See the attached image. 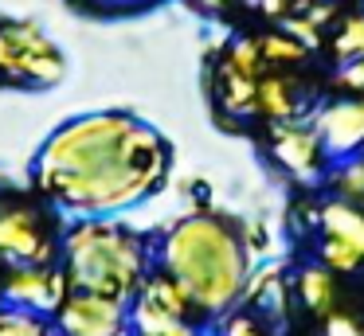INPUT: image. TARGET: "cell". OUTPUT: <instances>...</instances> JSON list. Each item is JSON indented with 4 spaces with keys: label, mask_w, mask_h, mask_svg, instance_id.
<instances>
[{
    "label": "cell",
    "mask_w": 364,
    "mask_h": 336,
    "mask_svg": "<svg viewBox=\"0 0 364 336\" xmlns=\"http://www.w3.org/2000/svg\"><path fill=\"white\" fill-rule=\"evenodd\" d=\"M341 82H345L348 90H364V55L360 59L341 63Z\"/></svg>",
    "instance_id": "24"
},
{
    "label": "cell",
    "mask_w": 364,
    "mask_h": 336,
    "mask_svg": "<svg viewBox=\"0 0 364 336\" xmlns=\"http://www.w3.org/2000/svg\"><path fill=\"white\" fill-rule=\"evenodd\" d=\"M223 336H262V332L251 317H231L228 325H223Z\"/></svg>",
    "instance_id": "25"
},
{
    "label": "cell",
    "mask_w": 364,
    "mask_h": 336,
    "mask_svg": "<svg viewBox=\"0 0 364 336\" xmlns=\"http://www.w3.org/2000/svg\"><path fill=\"white\" fill-rule=\"evenodd\" d=\"M4 305H16L28 313H55L71 293V278L63 266L43 262V266H12L9 281H4Z\"/></svg>",
    "instance_id": "6"
},
{
    "label": "cell",
    "mask_w": 364,
    "mask_h": 336,
    "mask_svg": "<svg viewBox=\"0 0 364 336\" xmlns=\"http://www.w3.org/2000/svg\"><path fill=\"white\" fill-rule=\"evenodd\" d=\"M255 106H259L267 117H274V121L298 117V102H294V94H290V82H286V78H278V75L259 78V90H255Z\"/></svg>",
    "instance_id": "12"
},
{
    "label": "cell",
    "mask_w": 364,
    "mask_h": 336,
    "mask_svg": "<svg viewBox=\"0 0 364 336\" xmlns=\"http://www.w3.org/2000/svg\"><path fill=\"white\" fill-rule=\"evenodd\" d=\"M298 293H301V301H306L314 313H329L337 289H333L329 270H321V266H309V270L298 273Z\"/></svg>",
    "instance_id": "13"
},
{
    "label": "cell",
    "mask_w": 364,
    "mask_h": 336,
    "mask_svg": "<svg viewBox=\"0 0 364 336\" xmlns=\"http://www.w3.org/2000/svg\"><path fill=\"white\" fill-rule=\"evenodd\" d=\"M149 336H200V332L188 325V320H173V325L157 328V332H149Z\"/></svg>",
    "instance_id": "26"
},
{
    "label": "cell",
    "mask_w": 364,
    "mask_h": 336,
    "mask_svg": "<svg viewBox=\"0 0 364 336\" xmlns=\"http://www.w3.org/2000/svg\"><path fill=\"white\" fill-rule=\"evenodd\" d=\"M196 4H204V8H212V12H215V8H223V0H196Z\"/></svg>",
    "instance_id": "28"
},
{
    "label": "cell",
    "mask_w": 364,
    "mask_h": 336,
    "mask_svg": "<svg viewBox=\"0 0 364 336\" xmlns=\"http://www.w3.org/2000/svg\"><path fill=\"white\" fill-rule=\"evenodd\" d=\"M137 293H141V297H149L153 305H161V309H168L173 317H184V320H188V313H192L188 293H184V289H181V281H176L173 273H165V270L145 273V278H141V286H137Z\"/></svg>",
    "instance_id": "10"
},
{
    "label": "cell",
    "mask_w": 364,
    "mask_h": 336,
    "mask_svg": "<svg viewBox=\"0 0 364 336\" xmlns=\"http://www.w3.org/2000/svg\"><path fill=\"white\" fill-rule=\"evenodd\" d=\"M286 31H290V36L298 39V43L306 47V51L321 43V31H317V23L309 20V16H290V20H286Z\"/></svg>",
    "instance_id": "22"
},
{
    "label": "cell",
    "mask_w": 364,
    "mask_h": 336,
    "mask_svg": "<svg viewBox=\"0 0 364 336\" xmlns=\"http://www.w3.org/2000/svg\"><path fill=\"white\" fill-rule=\"evenodd\" d=\"M228 67L239 70V75L259 78V70H262V47H259V39H235V43H231V55H228Z\"/></svg>",
    "instance_id": "17"
},
{
    "label": "cell",
    "mask_w": 364,
    "mask_h": 336,
    "mask_svg": "<svg viewBox=\"0 0 364 336\" xmlns=\"http://www.w3.org/2000/svg\"><path fill=\"white\" fill-rule=\"evenodd\" d=\"M59 242L48 231L40 211L24 207H0V262L9 266H43L55 262Z\"/></svg>",
    "instance_id": "5"
},
{
    "label": "cell",
    "mask_w": 364,
    "mask_h": 336,
    "mask_svg": "<svg viewBox=\"0 0 364 336\" xmlns=\"http://www.w3.org/2000/svg\"><path fill=\"white\" fill-rule=\"evenodd\" d=\"M102 4H134V0H102Z\"/></svg>",
    "instance_id": "29"
},
{
    "label": "cell",
    "mask_w": 364,
    "mask_h": 336,
    "mask_svg": "<svg viewBox=\"0 0 364 336\" xmlns=\"http://www.w3.org/2000/svg\"><path fill=\"white\" fill-rule=\"evenodd\" d=\"M0 305H4V293H0Z\"/></svg>",
    "instance_id": "30"
},
{
    "label": "cell",
    "mask_w": 364,
    "mask_h": 336,
    "mask_svg": "<svg viewBox=\"0 0 364 336\" xmlns=\"http://www.w3.org/2000/svg\"><path fill=\"white\" fill-rule=\"evenodd\" d=\"M0 336H55L51 325L43 320V313H28L16 305H0Z\"/></svg>",
    "instance_id": "15"
},
{
    "label": "cell",
    "mask_w": 364,
    "mask_h": 336,
    "mask_svg": "<svg viewBox=\"0 0 364 336\" xmlns=\"http://www.w3.org/2000/svg\"><path fill=\"white\" fill-rule=\"evenodd\" d=\"M333 51H337L341 63L360 59V55H364V12H360V16H348V20H345V28H341Z\"/></svg>",
    "instance_id": "16"
},
{
    "label": "cell",
    "mask_w": 364,
    "mask_h": 336,
    "mask_svg": "<svg viewBox=\"0 0 364 336\" xmlns=\"http://www.w3.org/2000/svg\"><path fill=\"white\" fill-rule=\"evenodd\" d=\"M259 47H262V59H278V63H294V59H301V55H306V47H301L290 31H286V36L259 39Z\"/></svg>",
    "instance_id": "20"
},
{
    "label": "cell",
    "mask_w": 364,
    "mask_h": 336,
    "mask_svg": "<svg viewBox=\"0 0 364 336\" xmlns=\"http://www.w3.org/2000/svg\"><path fill=\"white\" fill-rule=\"evenodd\" d=\"M317 153H321V141L317 129L298 117H286L274 121V156L290 168V176H298L301 184H317L321 172H317Z\"/></svg>",
    "instance_id": "9"
},
{
    "label": "cell",
    "mask_w": 364,
    "mask_h": 336,
    "mask_svg": "<svg viewBox=\"0 0 364 336\" xmlns=\"http://www.w3.org/2000/svg\"><path fill=\"white\" fill-rule=\"evenodd\" d=\"M63 250V270L71 278V289H90L106 297L137 293L145 278V242L134 231L118 223V215H90L75 219V227L59 242Z\"/></svg>",
    "instance_id": "3"
},
{
    "label": "cell",
    "mask_w": 364,
    "mask_h": 336,
    "mask_svg": "<svg viewBox=\"0 0 364 336\" xmlns=\"http://www.w3.org/2000/svg\"><path fill=\"white\" fill-rule=\"evenodd\" d=\"M59 336H129V301L90 289H71L55 309Z\"/></svg>",
    "instance_id": "4"
},
{
    "label": "cell",
    "mask_w": 364,
    "mask_h": 336,
    "mask_svg": "<svg viewBox=\"0 0 364 336\" xmlns=\"http://www.w3.org/2000/svg\"><path fill=\"white\" fill-rule=\"evenodd\" d=\"M325 336H364V332H360V325H356L353 317L329 313V320H325Z\"/></svg>",
    "instance_id": "23"
},
{
    "label": "cell",
    "mask_w": 364,
    "mask_h": 336,
    "mask_svg": "<svg viewBox=\"0 0 364 336\" xmlns=\"http://www.w3.org/2000/svg\"><path fill=\"white\" fill-rule=\"evenodd\" d=\"M168 141L141 117L102 109L63 121L36 156L40 192L71 219L122 215L168 176Z\"/></svg>",
    "instance_id": "1"
},
{
    "label": "cell",
    "mask_w": 364,
    "mask_h": 336,
    "mask_svg": "<svg viewBox=\"0 0 364 336\" xmlns=\"http://www.w3.org/2000/svg\"><path fill=\"white\" fill-rule=\"evenodd\" d=\"M255 90H259V78L223 67V109H231V114H251V109H259L255 106Z\"/></svg>",
    "instance_id": "14"
},
{
    "label": "cell",
    "mask_w": 364,
    "mask_h": 336,
    "mask_svg": "<svg viewBox=\"0 0 364 336\" xmlns=\"http://www.w3.org/2000/svg\"><path fill=\"white\" fill-rule=\"evenodd\" d=\"M0 78L24 86H55L67 78V59L59 51L51 55H24L12 39L9 20L0 16Z\"/></svg>",
    "instance_id": "7"
},
{
    "label": "cell",
    "mask_w": 364,
    "mask_h": 336,
    "mask_svg": "<svg viewBox=\"0 0 364 336\" xmlns=\"http://www.w3.org/2000/svg\"><path fill=\"white\" fill-rule=\"evenodd\" d=\"M333 184H337L341 195H348V200H360V195H364V161H356V156H345V164L337 168Z\"/></svg>",
    "instance_id": "19"
},
{
    "label": "cell",
    "mask_w": 364,
    "mask_h": 336,
    "mask_svg": "<svg viewBox=\"0 0 364 336\" xmlns=\"http://www.w3.org/2000/svg\"><path fill=\"white\" fill-rule=\"evenodd\" d=\"M321 258L333 266V270H356V266L364 262L360 250H356L353 242L337 239V234H325V242H321Z\"/></svg>",
    "instance_id": "18"
},
{
    "label": "cell",
    "mask_w": 364,
    "mask_h": 336,
    "mask_svg": "<svg viewBox=\"0 0 364 336\" xmlns=\"http://www.w3.org/2000/svg\"><path fill=\"white\" fill-rule=\"evenodd\" d=\"M255 301L262 305V313H267V317L286 320V286H282V273H278V278H270L267 286L259 289V297H255Z\"/></svg>",
    "instance_id": "21"
},
{
    "label": "cell",
    "mask_w": 364,
    "mask_h": 336,
    "mask_svg": "<svg viewBox=\"0 0 364 336\" xmlns=\"http://www.w3.org/2000/svg\"><path fill=\"white\" fill-rule=\"evenodd\" d=\"M251 8H259V12L267 16H286V8H290V0H247Z\"/></svg>",
    "instance_id": "27"
},
{
    "label": "cell",
    "mask_w": 364,
    "mask_h": 336,
    "mask_svg": "<svg viewBox=\"0 0 364 336\" xmlns=\"http://www.w3.org/2000/svg\"><path fill=\"white\" fill-rule=\"evenodd\" d=\"M321 231L325 234H337V239L353 242L356 250L364 254V211H356L353 203L345 200H329L321 207Z\"/></svg>",
    "instance_id": "11"
},
{
    "label": "cell",
    "mask_w": 364,
    "mask_h": 336,
    "mask_svg": "<svg viewBox=\"0 0 364 336\" xmlns=\"http://www.w3.org/2000/svg\"><path fill=\"white\" fill-rule=\"evenodd\" d=\"M321 153L333 161H345L364 145V102H333L314 121Z\"/></svg>",
    "instance_id": "8"
},
{
    "label": "cell",
    "mask_w": 364,
    "mask_h": 336,
    "mask_svg": "<svg viewBox=\"0 0 364 336\" xmlns=\"http://www.w3.org/2000/svg\"><path fill=\"white\" fill-rule=\"evenodd\" d=\"M161 270L173 273L196 313H228L247 281L243 239L215 215H188L168 227L161 242Z\"/></svg>",
    "instance_id": "2"
}]
</instances>
